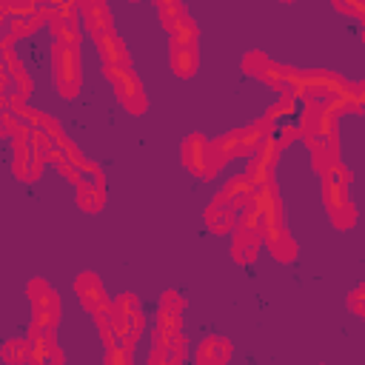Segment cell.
Segmentation results:
<instances>
[{
	"mask_svg": "<svg viewBox=\"0 0 365 365\" xmlns=\"http://www.w3.org/2000/svg\"><path fill=\"white\" fill-rule=\"evenodd\" d=\"M262 240L268 242V248H271V254H274L277 259H282V262H291V259L297 257V245H294V240L285 234V228L268 231V234H262Z\"/></svg>",
	"mask_w": 365,
	"mask_h": 365,
	"instance_id": "17",
	"label": "cell"
},
{
	"mask_svg": "<svg viewBox=\"0 0 365 365\" xmlns=\"http://www.w3.org/2000/svg\"><path fill=\"white\" fill-rule=\"evenodd\" d=\"M114 308H117V314H123V317H134V314H140V308H137V299H134L131 294H123V297H117Z\"/></svg>",
	"mask_w": 365,
	"mask_h": 365,
	"instance_id": "26",
	"label": "cell"
},
{
	"mask_svg": "<svg viewBox=\"0 0 365 365\" xmlns=\"http://www.w3.org/2000/svg\"><path fill=\"white\" fill-rule=\"evenodd\" d=\"M165 31L171 34V46H197V23L188 14L168 23Z\"/></svg>",
	"mask_w": 365,
	"mask_h": 365,
	"instance_id": "18",
	"label": "cell"
},
{
	"mask_svg": "<svg viewBox=\"0 0 365 365\" xmlns=\"http://www.w3.org/2000/svg\"><path fill=\"white\" fill-rule=\"evenodd\" d=\"M339 11H348V14H356L362 23H365V3H348V0H336L334 3Z\"/></svg>",
	"mask_w": 365,
	"mask_h": 365,
	"instance_id": "28",
	"label": "cell"
},
{
	"mask_svg": "<svg viewBox=\"0 0 365 365\" xmlns=\"http://www.w3.org/2000/svg\"><path fill=\"white\" fill-rule=\"evenodd\" d=\"M331 217H334V225H336V228H351V225H354V220H356V208L348 202V205H342V208L331 211Z\"/></svg>",
	"mask_w": 365,
	"mask_h": 365,
	"instance_id": "24",
	"label": "cell"
},
{
	"mask_svg": "<svg viewBox=\"0 0 365 365\" xmlns=\"http://www.w3.org/2000/svg\"><path fill=\"white\" fill-rule=\"evenodd\" d=\"M80 23L91 31L94 40H97L100 34H106V31H114V29H111L108 6H106V3H97V0H91V3H80Z\"/></svg>",
	"mask_w": 365,
	"mask_h": 365,
	"instance_id": "7",
	"label": "cell"
},
{
	"mask_svg": "<svg viewBox=\"0 0 365 365\" xmlns=\"http://www.w3.org/2000/svg\"><path fill=\"white\" fill-rule=\"evenodd\" d=\"M29 297H31V305H34V322L37 325H46V328H54L57 314H60V305H57L54 291L43 279H31L29 282Z\"/></svg>",
	"mask_w": 365,
	"mask_h": 365,
	"instance_id": "4",
	"label": "cell"
},
{
	"mask_svg": "<svg viewBox=\"0 0 365 365\" xmlns=\"http://www.w3.org/2000/svg\"><path fill=\"white\" fill-rule=\"evenodd\" d=\"M157 11H160V17H163L165 26L174 23V20H180V17H185L182 3H171V0H157Z\"/></svg>",
	"mask_w": 365,
	"mask_h": 365,
	"instance_id": "23",
	"label": "cell"
},
{
	"mask_svg": "<svg viewBox=\"0 0 365 365\" xmlns=\"http://www.w3.org/2000/svg\"><path fill=\"white\" fill-rule=\"evenodd\" d=\"M348 91V83L331 71H308L305 74V97L311 103H328Z\"/></svg>",
	"mask_w": 365,
	"mask_h": 365,
	"instance_id": "3",
	"label": "cell"
},
{
	"mask_svg": "<svg viewBox=\"0 0 365 365\" xmlns=\"http://www.w3.org/2000/svg\"><path fill=\"white\" fill-rule=\"evenodd\" d=\"M106 77L114 83L117 97L123 100V106L131 114H143L145 108V94H143V83L137 80V74L131 68H117V66H106Z\"/></svg>",
	"mask_w": 365,
	"mask_h": 365,
	"instance_id": "2",
	"label": "cell"
},
{
	"mask_svg": "<svg viewBox=\"0 0 365 365\" xmlns=\"http://www.w3.org/2000/svg\"><path fill=\"white\" fill-rule=\"evenodd\" d=\"M208 148H211V143H205L200 134H191L185 140V145H182V163L188 165L191 174H205V168H208Z\"/></svg>",
	"mask_w": 365,
	"mask_h": 365,
	"instance_id": "10",
	"label": "cell"
},
{
	"mask_svg": "<svg viewBox=\"0 0 365 365\" xmlns=\"http://www.w3.org/2000/svg\"><path fill=\"white\" fill-rule=\"evenodd\" d=\"M299 134H302V131H299V125H297V123H285V125L274 134V143L282 148V145H288V143H291L294 137H299Z\"/></svg>",
	"mask_w": 365,
	"mask_h": 365,
	"instance_id": "25",
	"label": "cell"
},
{
	"mask_svg": "<svg viewBox=\"0 0 365 365\" xmlns=\"http://www.w3.org/2000/svg\"><path fill=\"white\" fill-rule=\"evenodd\" d=\"M171 68L177 77H191L197 71V46H171Z\"/></svg>",
	"mask_w": 365,
	"mask_h": 365,
	"instance_id": "16",
	"label": "cell"
},
{
	"mask_svg": "<svg viewBox=\"0 0 365 365\" xmlns=\"http://www.w3.org/2000/svg\"><path fill=\"white\" fill-rule=\"evenodd\" d=\"M348 180H351V174L339 163L322 174V197H325L331 211L348 205Z\"/></svg>",
	"mask_w": 365,
	"mask_h": 365,
	"instance_id": "5",
	"label": "cell"
},
{
	"mask_svg": "<svg viewBox=\"0 0 365 365\" xmlns=\"http://www.w3.org/2000/svg\"><path fill=\"white\" fill-rule=\"evenodd\" d=\"M228 356H231V345L225 339L208 336V339H202V345L197 351V365H225Z\"/></svg>",
	"mask_w": 365,
	"mask_h": 365,
	"instance_id": "13",
	"label": "cell"
},
{
	"mask_svg": "<svg viewBox=\"0 0 365 365\" xmlns=\"http://www.w3.org/2000/svg\"><path fill=\"white\" fill-rule=\"evenodd\" d=\"M74 291H77V297L83 299V305H86L88 311H94V314H97L100 308H106V305H108L106 291H103V282H100L91 271H86V274H80V277H77Z\"/></svg>",
	"mask_w": 365,
	"mask_h": 365,
	"instance_id": "8",
	"label": "cell"
},
{
	"mask_svg": "<svg viewBox=\"0 0 365 365\" xmlns=\"http://www.w3.org/2000/svg\"><path fill=\"white\" fill-rule=\"evenodd\" d=\"M285 114H297V97H291L288 91H282V97H279V103H274L271 108H268V120L271 123H277L279 117H285Z\"/></svg>",
	"mask_w": 365,
	"mask_h": 365,
	"instance_id": "22",
	"label": "cell"
},
{
	"mask_svg": "<svg viewBox=\"0 0 365 365\" xmlns=\"http://www.w3.org/2000/svg\"><path fill=\"white\" fill-rule=\"evenodd\" d=\"M97 51L106 60V66H117V68H128V51L123 46V40L114 31H106L97 37Z\"/></svg>",
	"mask_w": 365,
	"mask_h": 365,
	"instance_id": "11",
	"label": "cell"
},
{
	"mask_svg": "<svg viewBox=\"0 0 365 365\" xmlns=\"http://www.w3.org/2000/svg\"><path fill=\"white\" fill-rule=\"evenodd\" d=\"M259 242H262V234H248V231H240L237 228V234H234V259L242 262V265L254 262Z\"/></svg>",
	"mask_w": 365,
	"mask_h": 365,
	"instance_id": "15",
	"label": "cell"
},
{
	"mask_svg": "<svg viewBox=\"0 0 365 365\" xmlns=\"http://www.w3.org/2000/svg\"><path fill=\"white\" fill-rule=\"evenodd\" d=\"M51 54H54V74H57L60 94L63 97H74L77 88H80V54H77V46L57 40Z\"/></svg>",
	"mask_w": 365,
	"mask_h": 365,
	"instance_id": "1",
	"label": "cell"
},
{
	"mask_svg": "<svg viewBox=\"0 0 365 365\" xmlns=\"http://www.w3.org/2000/svg\"><path fill=\"white\" fill-rule=\"evenodd\" d=\"M348 302H351V308H354L356 314H362V317H365V285H359V288L348 297Z\"/></svg>",
	"mask_w": 365,
	"mask_h": 365,
	"instance_id": "29",
	"label": "cell"
},
{
	"mask_svg": "<svg viewBox=\"0 0 365 365\" xmlns=\"http://www.w3.org/2000/svg\"><path fill=\"white\" fill-rule=\"evenodd\" d=\"M177 334H180V314L160 308V314H157V331H154L157 345L171 348V342L177 339Z\"/></svg>",
	"mask_w": 365,
	"mask_h": 365,
	"instance_id": "14",
	"label": "cell"
},
{
	"mask_svg": "<svg viewBox=\"0 0 365 365\" xmlns=\"http://www.w3.org/2000/svg\"><path fill=\"white\" fill-rule=\"evenodd\" d=\"M205 222H208V228L214 231V234H225V231H231V228H237V214H234V208L228 205V200L220 194L211 205H208V211H205Z\"/></svg>",
	"mask_w": 365,
	"mask_h": 365,
	"instance_id": "9",
	"label": "cell"
},
{
	"mask_svg": "<svg viewBox=\"0 0 365 365\" xmlns=\"http://www.w3.org/2000/svg\"><path fill=\"white\" fill-rule=\"evenodd\" d=\"M277 154H279V145L274 143V137H271V140H262V145L254 151V163L271 171V168H274V163H277Z\"/></svg>",
	"mask_w": 365,
	"mask_h": 365,
	"instance_id": "21",
	"label": "cell"
},
{
	"mask_svg": "<svg viewBox=\"0 0 365 365\" xmlns=\"http://www.w3.org/2000/svg\"><path fill=\"white\" fill-rule=\"evenodd\" d=\"M254 182L248 180V174L245 177H234L228 185H225V191H222V197L228 200V205L234 208V211H242L251 200H254Z\"/></svg>",
	"mask_w": 365,
	"mask_h": 365,
	"instance_id": "12",
	"label": "cell"
},
{
	"mask_svg": "<svg viewBox=\"0 0 365 365\" xmlns=\"http://www.w3.org/2000/svg\"><path fill=\"white\" fill-rule=\"evenodd\" d=\"M77 200L86 211H100L103 200H106V185H94V182H77Z\"/></svg>",
	"mask_w": 365,
	"mask_h": 365,
	"instance_id": "19",
	"label": "cell"
},
{
	"mask_svg": "<svg viewBox=\"0 0 365 365\" xmlns=\"http://www.w3.org/2000/svg\"><path fill=\"white\" fill-rule=\"evenodd\" d=\"M182 305H185V299H182L177 291H168V294L163 297V308H165V311H174V314H180V311H182Z\"/></svg>",
	"mask_w": 365,
	"mask_h": 365,
	"instance_id": "27",
	"label": "cell"
},
{
	"mask_svg": "<svg viewBox=\"0 0 365 365\" xmlns=\"http://www.w3.org/2000/svg\"><path fill=\"white\" fill-rule=\"evenodd\" d=\"M3 359L9 365H23L31 359V342L29 339H9L3 345Z\"/></svg>",
	"mask_w": 365,
	"mask_h": 365,
	"instance_id": "20",
	"label": "cell"
},
{
	"mask_svg": "<svg viewBox=\"0 0 365 365\" xmlns=\"http://www.w3.org/2000/svg\"><path fill=\"white\" fill-rule=\"evenodd\" d=\"M242 66H245L248 74H254V77H259V80H265V83H271V86H279V88H282V83H285V68H288V66L274 63V60H271L268 54H262V51L245 54Z\"/></svg>",
	"mask_w": 365,
	"mask_h": 365,
	"instance_id": "6",
	"label": "cell"
}]
</instances>
